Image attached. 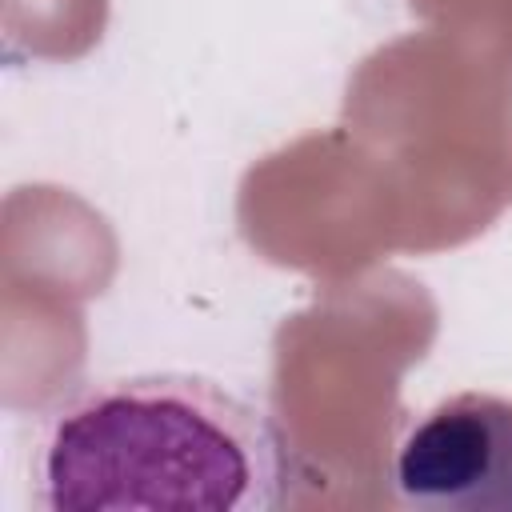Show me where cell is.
Listing matches in <instances>:
<instances>
[{"label": "cell", "mask_w": 512, "mask_h": 512, "mask_svg": "<svg viewBox=\"0 0 512 512\" xmlns=\"http://www.w3.org/2000/svg\"><path fill=\"white\" fill-rule=\"evenodd\" d=\"M296 476L276 420L192 372L92 380L44 412L32 444L44 512H276Z\"/></svg>", "instance_id": "6da1fadb"}, {"label": "cell", "mask_w": 512, "mask_h": 512, "mask_svg": "<svg viewBox=\"0 0 512 512\" xmlns=\"http://www.w3.org/2000/svg\"><path fill=\"white\" fill-rule=\"evenodd\" d=\"M396 496L432 512H512V400L456 392L396 448Z\"/></svg>", "instance_id": "7a4b0ae2"}]
</instances>
